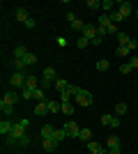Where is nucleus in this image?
I'll use <instances>...</instances> for the list:
<instances>
[{"mask_svg":"<svg viewBox=\"0 0 138 154\" xmlns=\"http://www.w3.org/2000/svg\"><path fill=\"white\" fill-rule=\"evenodd\" d=\"M136 46H138V42H136V39H129V42H127V48H129V51H133Z\"/></svg>","mask_w":138,"mask_h":154,"instance_id":"obj_41","label":"nucleus"},{"mask_svg":"<svg viewBox=\"0 0 138 154\" xmlns=\"http://www.w3.org/2000/svg\"><path fill=\"white\" fill-rule=\"evenodd\" d=\"M41 147H44L46 152H55V149H58L60 145H58L55 140H53V138H41Z\"/></svg>","mask_w":138,"mask_h":154,"instance_id":"obj_7","label":"nucleus"},{"mask_svg":"<svg viewBox=\"0 0 138 154\" xmlns=\"http://www.w3.org/2000/svg\"><path fill=\"white\" fill-rule=\"evenodd\" d=\"M39 83H41V81H39L37 76H28V78H26V88H30V90H37V88H39Z\"/></svg>","mask_w":138,"mask_h":154,"instance_id":"obj_13","label":"nucleus"},{"mask_svg":"<svg viewBox=\"0 0 138 154\" xmlns=\"http://www.w3.org/2000/svg\"><path fill=\"white\" fill-rule=\"evenodd\" d=\"M12 67H14V71H23L26 69V62H23V60H14Z\"/></svg>","mask_w":138,"mask_h":154,"instance_id":"obj_30","label":"nucleus"},{"mask_svg":"<svg viewBox=\"0 0 138 154\" xmlns=\"http://www.w3.org/2000/svg\"><path fill=\"white\" fill-rule=\"evenodd\" d=\"M108 19H111V23H120V21H124V16H122V14H120V9L115 7V9L108 14Z\"/></svg>","mask_w":138,"mask_h":154,"instance_id":"obj_15","label":"nucleus"},{"mask_svg":"<svg viewBox=\"0 0 138 154\" xmlns=\"http://www.w3.org/2000/svg\"><path fill=\"white\" fill-rule=\"evenodd\" d=\"M129 71H131V64L129 62H124L122 67H120V74H129Z\"/></svg>","mask_w":138,"mask_h":154,"instance_id":"obj_37","label":"nucleus"},{"mask_svg":"<svg viewBox=\"0 0 138 154\" xmlns=\"http://www.w3.org/2000/svg\"><path fill=\"white\" fill-rule=\"evenodd\" d=\"M0 110H2V115H12L14 106H12V103H2V101H0Z\"/></svg>","mask_w":138,"mask_h":154,"instance_id":"obj_23","label":"nucleus"},{"mask_svg":"<svg viewBox=\"0 0 138 154\" xmlns=\"http://www.w3.org/2000/svg\"><path fill=\"white\" fill-rule=\"evenodd\" d=\"M74 101L78 103V106H90L92 103V94L87 90H83V88H81L78 92H76V97H74Z\"/></svg>","mask_w":138,"mask_h":154,"instance_id":"obj_2","label":"nucleus"},{"mask_svg":"<svg viewBox=\"0 0 138 154\" xmlns=\"http://www.w3.org/2000/svg\"><path fill=\"white\" fill-rule=\"evenodd\" d=\"M87 149H90L92 154H99V152H101L104 147H101V145H99L97 140H90V143H87Z\"/></svg>","mask_w":138,"mask_h":154,"instance_id":"obj_21","label":"nucleus"},{"mask_svg":"<svg viewBox=\"0 0 138 154\" xmlns=\"http://www.w3.org/2000/svg\"><path fill=\"white\" fill-rule=\"evenodd\" d=\"M26 78H28V76H23V71H14L12 76H9V85H12V88H21V90H23V88H26Z\"/></svg>","mask_w":138,"mask_h":154,"instance_id":"obj_3","label":"nucleus"},{"mask_svg":"<svg viewBox=\"0 0 138 154\" xmlns=\"http://www.w3.org/2000/svg\"><path fill=\"white\" fill-rule=\"evenodd\" d=\"M127 110H129V106H127L124 101H118V103H115V113H118V115H127Z\"/></svg>","mask_w":138,"mask_h":154,"instance_id":"obj_18","label":"nucleus"},{"mask_svg":"<svg viewBox=\"0 0 138 154\" xmlns=\"http://www.w3.org/2000/svg\"><path fill=\"white\" fill-rule=\"evenodd\" d=\"M35 99H39V101H46V99H44V88H37V90H35Z\"/></svg>","mask_w":138,"mask_h":154,"instance_id":"obj_35","label":"nucleus"},{"mask_svg":"<svg viewBox=\"0 0 138 154\" xmlns=\"http://www.w3.org/2000/svg\"><path fill=\"white\" fill-rule=\"evenodd\" d=\"M55 42H58L60 46H67V39H65V37H58V39H55Z\"/></svg>","mask_w":138,"mask_h":154,"instance_id":"obj_47","label":"nucleus"},{"mask_svg":"<svg viewBox=\"0 0 138 154\" xmlns=\"http://www.w3.org/2000/svg\"><path fill=\"white\" fill-rule=\"evenodd\" d=\"M108 152H111V154H122V152H120V147H113V149H108Z\"/></svg>","mask_w":138,"mask_h":154,"instance_id":"obj_48","label":"nucleus"},{"mask_svg":"<svg viewBox=\"0 0 138 154\" xmlns=\"http://www.w3.org/2000/svg\"><path fill=\"white\" fill-rule=\"evenodd\" d=\"M108 32H106V28H101V26H97V37H106Z\"/></svg>","mask_w":138,"mask_h":154,"instance_id":"obj_43","label":"nucleus"},{"mask_svg":"<svg viewBox=\"0 0 138 154\" xmlns=\"http://www.w3.org/2000/svg\"><path fill=\"white\" fill-rule=\"evenodd\" d=\"M78 140H83V143H90V140H92V131H90V129H81Z\"/></svg>","mask_w":138,"mask_h":154,"instance_id":"obj_19","label":"nucleus"},{"mask_svg":"<svg viewBox=\"0 0 138 154\" xmlns=\"http://www.w3.org/2000/svg\"><path fill=\"white\" fill-rule=\"evenodd\" d=\"M30 19V14H28L26 7H16V21H21L23 26H26V21Z\"/></svg>","mask_w":138,"mask_h":154,"instance_id":"obj_8","label":"nucleus"},{"mask_svg":"<svg viewBox=\"0 0 138 154\" xmlns=\"http://www.w3.org/2000/svg\"><path fill=\"white\" fill-rule=\"evenodd\" d=\"M58 74H55V69L53 67H46L44 69V74H41V88H51V85H55V81H58Z\"/></svg>","mask_w":138,"mask_h":154,"instance_id":"obj_1","label":"nucleus"},{"mask_svg":"<svg viewBox=\"0 0 138 154\" xmlns=\"http://www.w3.org/2000/svg\"><path fill=\"white\" fill-rule=\"evenodd\" d=\"M97 71H108V60H99L97 62Z\"/></svg>","mask_w":138,"mask_h":154,"instance_id":"obj_34","label":"nucleus"},{"mask_svg":"<svg viewBox=\"0 0 138 154\" xmlns=\"http://www.w3.org/2000/svg\"><path fill=\"white\" fill-rule=\"evenodd\" d=\"M12 129H14V122H9V120H2V122H0V134L2 136H9Z\"/></svg>","mask_w":138,"mask_h":154,"instance_id":"obj_10","label":"nucleus"},{"mask_svg":"<svg viewBox=\"0 0 138 154\" xmlns=\"http://www.w3.org/2000/svg\"><path fill=\"white\" fill-rule=\"evenodd\" d=\"M106 32H108V35H115V37H118V26H115V23H111V26L106 28Z\"/></svg>","mask_w":138,"mask_h":154,"instance_id":"obj_36","label":"nucleus"},{"mask_svg":"<svg viewBox=\"0 0 138 154\" xmlns=\"http://www.w3.org/2000/svg\"><path fill=\"white\" fill-rule=\"evenodd\" d=\"M0 101H2V103H12V106H14V103L19 101V94H16L14 90H7L5 94H2V99H0Z\"/></svg>","mask_w":138,"mask_h":154,"instance_id":"obj_6","label":"nucleus"},{"mask_svg":"<svg viewBox=\"0 0 138 154\" xmlns=\"http://www.w3.org/2000/svg\"><path fill=\"white\" fill-rule=\"evenodd\" d=\"M120 124H122V120H120V117H111V127H113V129H118Z\"/></svg>","mask_w":138,"mask_h":154,"instance_id":"obj_40","label":"nucleus"},{"mask_svg":"<svg viewBox=\"0 0 138 154\" xmlns=\"http://www.w3.org/2000/svg\"><path fill=\"white\" fill-rule=\"evenodd\" d=\"M23 62H26V67H32V64L37 62V55H35V53H28L26 58H23Z\"/></svg>","mask_w":138,"mask_h":154,"instance_id":"obj_25","label":"nucleus"},{"mask_svg":"<svg viewBox=\"0 0 138 154\" xmlns=\"http://www.w3.org/2000/svg\"><path fill=\"white\" fill-rule=\"evenodd\" d=\"M115 53H118L120 58H129V53H131V51H129L127 46H118V48H115Z\"/></svg>","mask_w":138,"mask_h":154,"instance_id":"obj_26","label":"nucleus"},{"mask_svg":"<svg viewBox=\"0 0 138 154\" xmlns=\"http://www.w3.org/2000/svg\"><path fill=\"white\" fill-rule=\"evenodd\" d=\"M113 147H120V138L118 136H111V138H108V149H113Z\"/></svg>","mask_w":138,"mask_h":154,"instance_id":"obj_31","label":"nucleus"},{"mask_svg":"<svg viewBox=\"0 0 138 154\" xmlns=\"http://www.w3.org/2000/svg\"><path fill=\"white\" fill-rule=\"evenodd\" d=\"M28 55V48L26 46H16V48H14V60H23Z\"/></svg>","mask_w":138,"mask_h":154,"instance_id":"obj_14","label":"nucleus"},{"mask_svg":"<svg viewBox=\"0 0 138 154\" xmlns=\"http://www.w3.org/2000/svg\"><path fill=\"white\" fill-rule=\"evenodd\" d=\"M118 9H120V14H122L124 19H129V16L133 14V7H131V2H127V0H124V2H120V5H118Z\"/></svg>","mask_w":138,"mask_h":154,"instance_id":"obj_5","label":"nucleus"},{"mask_svg":"<svg viewBox=\"0 0 138 154\" xmlns=\"http://www.w3.org/2000/svg\"><path fill=\"white\" fill-rule=\"evenodd\" d=\"M74 103L72 101H67V103H62V113H65V115H74Z\"/></svg>","mask_w":138,"mask_h":154,"instance_id":"obj_24","label":"nucleus"},{"mask_svg":"<svg viewBox=\"0 0 138 154\" xmlns=\"http://www.w3.org/2000/svg\"><path fill=\"white\" fill-rule=\"evenodd\" d=\"M53 131H55V127H51V124H44V127H41V138H51Z\"/></svg>","mask_w":138,"mask_h":154,"instance_id":"obj_20","label":"nucleus"},{"mask_svg":"<svg viewBox=\"0 0 138 154\" xmlns=\"http://www.w3.org/2000/svg\"><path fill=\"white\" fill-rule=\"evenodd\" d=\"M53 88H55V90H58V92H65L67 88H69V83H67L65 78H58V81H55V85H53Z\"/></svg>","mask_w":138,"mask_h":154,"instance_id":"obj_17","label":"nucleus"},{"mask_svg":"<svg viewBox=\"0 0 138 154\" xmlns=\"http://www.w3.org/2000/svg\"><path fill=\"white\" fill-rule=\"evenodd\" d=\"M51 138H53V140H55V143L60 145V143L65 140V138H69V136H67V131H65V129L60 127V129H55V131H53V136H51Z\"/></svg>","mask_w":138,"mask_h":154,"instance_id":"obj_9","label":"nucleus"},{"mask_svg":"<svg viewBox=\"0 0 138 154\" xmlns=\"http://www.w3.org/2000/svg\"><path fill=\"white\" fill-rule=\"evenodd\" d=\"M21 97H23V99H32V97H35V90H30V88H23V90H21Z\"/></svg>","mask_w":138,"mask_h":154,"instance_id":"obj_32","label":"nucleus"},{"mask_svg":"<svg viewBox=\"0 0 138 154\" xmlns=\"http://www.w3.org/2000/svg\"><path fill=\"white\" fill-rule=\"evenodd\" d=\"M67 21H69V23H72V21H76V14H74V12H67Z\"/></svg>","mask_w":138,"mask_h":154,"instance_id":"obj_46","label":"nucleus"},{"mask_svg":"<svg viewBox=\"0 0 138 154\" xmlns=\"http://www.w3.org/2000/svg\"><path fill=\"white\" fill-rule=\"evenodd\" d=\"M62 129L67 131V136H69V138H78V136H81V129H78V124L74 122V120H67V122L62 124Z\"/></svg>","mask_w":138,"mask_h":154,"instance_id":"obj_4","label":"nucleus"},{"mask_svg":"<svg viewBox=\"0 0 138 154\" xmlns=\"http://www.w3.org/2000/svg\"><path fill=\"white\" fill-rule=\"evenodd\" d=\"M111 117H113V115H108V113H106V115H101V124H106V127H111Z\"/></svg>","mask_w":138,"mask_h":154,"instance_id":"obj_39","label":"nucleus"},{"mask_svg":"<svg viewBox=\"0 0 138 154\" xmlns=\"http://www.w3.org/2000/svg\"><path fill=\"white\" fill-rule=\"evenodd\" d=\"M76 46H78V48H85V46H90V39H85L83 35H81L78 42H76Z\"/></svg>","mask_w":138,"mask_h":154,"instance_id":"obj_33","label":"nucleus"},{"mask_svg":"<svg viewBox=\"0 0 138 154\" xmlns=\"http://www.w3.org/2000/svg\"><path fill=\"white\" fill-rule=\"evenodd\" d=\"M129 35H127V32H118V46H127V42H129Z\"/></svg>","mask_w":138,"mask_h":154,"instance_id":"obj_22","label":"nucleus"},{"mask_svg":"<svg viewBox=\"0 0 138 154\" xmlns=\"http://www.w3.org/2000/svg\"><path fill=\"white\" fill-rule=\"evenodd\" d=\"M83 37L92 42V39L97 37V26H85V30H83Z\"/></svg>","mask_w":138,"mask_h":154,"instance_id":"obj_12","label":"nucleus"},{"mask_svg":"<svg viewBox=\"0 0 138 154\" xmlns=\"http://www.w3.org/2000/svg\"><path fill=\"white\" fill-rule=\"evenodd\" d=\"M35 26H37V23H35V19H32V16H30V19L26 21V28H35Z\"/></svg>","mask_w":138,"mask_h":154,"instance_id":"obj_45","label":"nucleus"},{"mask_svg":"<svg viewBox=\"0 0 138 154\" xmlns=\"http://www.w3.org/2000/svg\"><path fill=\"white\" fill-rule=\"evenodd\" d=\"M85 7L87 9H101V2H99V0H87Z\"/></svg>","mask_w":138,"mask_h":154,"instance_id":"obj_29","label":"nucleus"},{"mask_svg":"<svg viewBox=\"0 0 138 154\" xmlns=\"http://www.w3.org/2000/svg\"><path fill=\"white\" fill-rule=\"evenodd\" d=\"M99 26H101V28H108V26H111V19H108V14H101V16H99Z\"/></svg>","mask_w":138,"mask_h":154,"instance_id":"obj_28","label":"nucleus"},{"mask_svg":"<svg viewBox=\"0 0 138 154\" xmlns=\"http://www.w3.org/2000/svg\"><path fill=\"white\" fill-rule=\"evenodd\" d=\"M90 44H92V46H101V44H104V37H94Z\"/></svg>","mask_w":138,"mask_h":154,"instance_id":"obj_42","label":"nucleus"},{"mask_svg":"<svg viewBox=\"0 0 138 154\" xmlns=\"http://www.w3.org/2000/svg\"><path fill=\"white\" fill-rule=\"evenodd\" d=\"M28 145H30V138H28V136H23V138L19 140V147H28Z\"/></svg>","mask_w":138,"mask_h":154,"instance_id":"obj_38","label":"nucleus"},{"mask_svg":"<svg viewBox=\"0 0 138 154\" xmlns=\"http://www.w3.org/2000/svg\"><path fill=\"white\" fill-rule=\"evenodd\" d=\"M136 16H138V12H136Z\"/></svg>","mask_w":138,"mask_h":154,"instance_id":"obj_49","label":"nucleus"},{"mask_svg":"<svg viewBox=\"0 0 138 154\" xmlns=\"http://www.w3.org/2000/svg\"><path fill=\"white\" fill-rule=\"evenodd\" d=\"M101 9H104V12H106V14H111V12H113V9H115V5H113L111 0H104V2H101Z\"/></svg>","mask_w":138,"mask_h":154,"instance_id":"obj_27","label":"nucleus"},{"mask_svg":"<svg viewBox=\"0 0 138 154\" xmlns=\"http://www.w3.org/2000/svg\"><path fill=\"white\" fill-rule=\"evenodd\" d=\"M129 64H131V69H138V55H133V58L129 60Z\"/></svg>","mask_w":138,"mask_h":154,"instance_id":"obj_44","label":"nucleus"},{"mask_svg":"<svg viewBox=\"0 0 138 154\" xmlns=\"http://www.w3.org/2000/svg\"><path fill=\"white\" fill-rule=\"evenodd\" d=\"M46 113H48V103L46 101H39L35 106V115H46Z\"/></svg>","mask_w":138,"mask_h":154,"instance_id":"obj_16","label":"nucleus"},{"mask_svg":"<svg viewBox=\"0 0 138 154\" xmlns=\"http://www.w3.org/2000/svg\"><path fill=\"white\" fill-rule=\"evenodd\" d=\"M48 113H51V115H55V113H60V110H62V103H58L55 101V99H48Z\"/></svg>","mask_w":138,"mask_h":154,"instance_id":"obj_11","label":"nucleus"}]
</instances>
